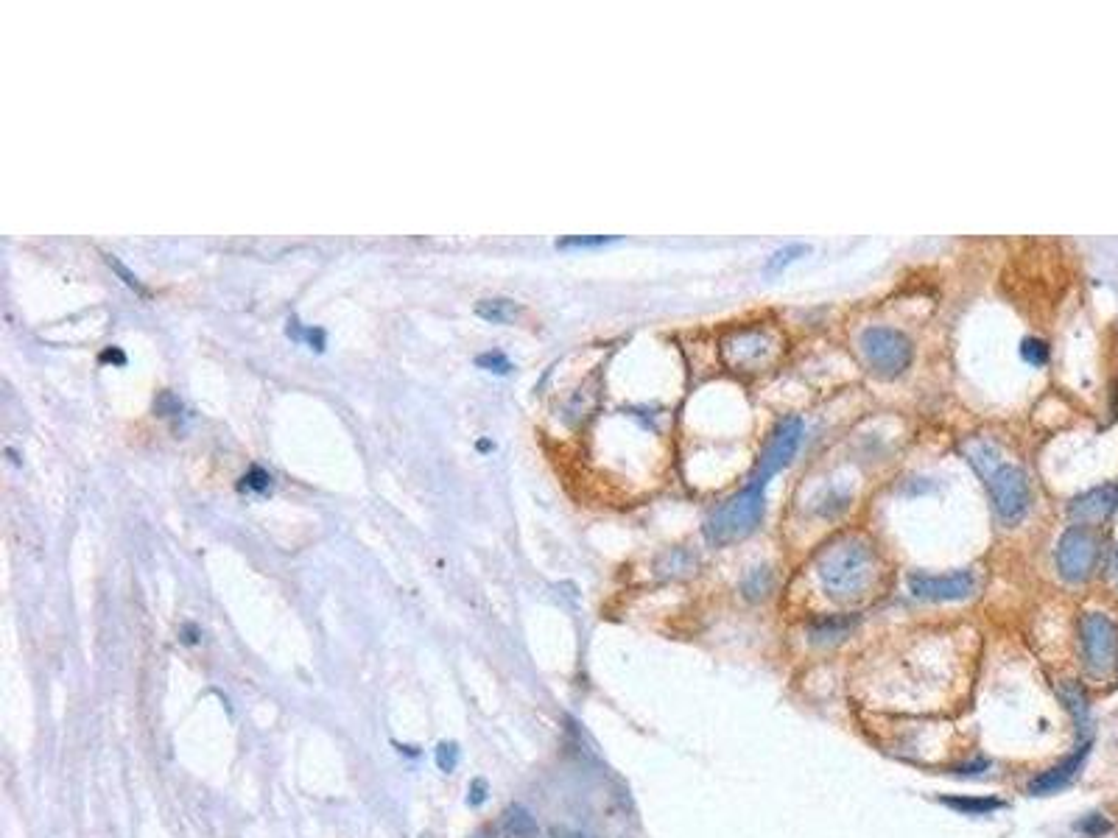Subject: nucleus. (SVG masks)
<instances>
[{
	"label": "nucleus",
	"mask_w": 1118,
	"mask_h": 838,
	"mask_svg": "<svg viewBox=\"0 0 1118 838\" xmlns=\"http://www.w3.org/2000/svg\"><path fill=\"white\" fill-rule=\"evenodd\" d=\"M878 576L875 551L859 537H847L831 545L817 562V582L822 593L836 601H853L867 595Z\"/></svg>",
	"instance_id": "f257e3e1"
},
{
	"label": "nucleus",
	"mask_w": 1118,
	"mask_h": 838,
	"mask_svg": "<svg viewBox=\"0 0 1118 838\" xmlns=\"http://www.w3.org/2000/svg\"><path fill=\"white\" fill-rule=\"evenodd\" d=\"M764 509V484L752 481L750 487L738 489L736 495H730L710 512L708 523H705V540L710 545H730V542L744 540L758 528Z\"/></svg>",
	"instance_id": "f03ea898"
},
{
	"label": "nucleus",
	"mask_w": 1118,
	"mask_h": 838,
	"mask_svg": "<svg viewBox=\"0 0 1118 838\" xmlns=\"http://www.w3.org/2000/svg\"><path fill=\"white\" fill-rule=\"evenodd\" d=\"M861 355L878 378H898L914 358V347L906 333L895 327H867L859 338Z\"/></svg>",
	"instance_id": "7ed1b4c3"
},
{
	"label": "nucleus",
	"mask_w": 1118,
	"mask_h": 838,
	"mask_svg": "<svg viewBox=\"0 0 1118 838\" xmlns=\"http://www.w3.org/2000/svg\"><path fill=\"white\" fill-rule=\"evenodd\" d=\"M1082 665L1091 676H1107L1118 663V626L1105 612H1085L1079 621Z\"/></svg>",
	"instance_id": "20e7f679"
},
{
	"label": "nucleus",
	"mask_w": 1118,
	"mask_h": 838,
	"mask_svg": "<svg viewBox=\"0 0 1118 838\" xmlns=\"http://www.w3.org/2000/svg\"><path fill=\"white\" fill-rule=\"evenodd\" d=\"M1099 556H1102V542L1091 528L1071 526L1065 528L1063 537L1057 542L1054 562H1057V573L1063 576L1065 582L1082 584L1093 576V570L1099 565Z\"/></svg>",
	"instance_id": "39448f33"
},
{
	"label": "nucleus",
	"mask_w": 1118,
	"mask_h": 838,
	"mask_svg": "<svg viewBox=\"0 0 1118 838\" xmlns=\"http://www.w3.org/2000/svg\"><path fill=\"white\" fill-rule=\"evenodd\" d=\"M987 489H990V501H993V509L1001 517V523H1007V526L1021 523L1029 512V503H1032L1029 478L1021 467L998 464L987 478Z\"/></svg>",
	"instance_id": "423d86ee"
},
{
	"label": "nucleus",
	"mask_w": 1118,
	"mask_h": 838,
	"mask_svg": "<svg viewBox=\"0 0 1118 838\" xmlns=\"http://www.w3.org/2000/svg\"><path fill=\"white\" fill-rule=\"evenodd\" d=\"M803 436H805L803 419L800 417L780 419L778 425L772 428V433H769V439H766L764 453H761V459H758L755 481H758V484H766L772 475H778L780 470L797 456V450H800V445H803Z\"/></svg>",
	"instance_id": "0eeeda50"
},
{
	"label": "nucleus",
	"mask_w": 1118,
	"mask_h": 838,
	"mask_svg": "<svg viewBox=\"0 0 1118 838\" xmlns=\"http://www.w3.org/2000/svg\"><path fill=\"white\" fill-rule=\"evenodd\" d=\"M976 576L970 570L948 573V576H931V573H914L909 579V590L920 601H934V604H948V601H965L976 593Z\"/></svg>",
	"instance_id": "6e6552de"
},
{
	"label": "nucleus",
	"mask_w": 1118,
	"mask_h": 838,
	"mask_svg": "<svg viewBox=\"0 0 1118 838\" xmlns=\"http://www.w3.org/2000/svg\"><path fill=\"white\" fill-rule=\"evenodd\" d=\"M1091 738H1079V744L1074 746V752L1071 755H1065L1060 763H1054V766H1049L1046 771H1040V774H1035L1032 780H1029V785H1026V791L1032 794V797H1051V794H1060L1063 788H1068V785L1074 783L1079 777V771H1082V766H1085V760H1088V755H1091Z\"/></svg>",
	"instance_id": "1a4fd4ad"
},
{
	"label": "nucleus",
	"mask_w": 1118,
	"mask_h": 838,
	"mask_svg": "<svg viewBox=\"0 0 1118 838\" xmlns=\"http://www.w3.org/2000/svg\"><path fill=\"white\" fill-rule=\"evenodd\" d=\"M769 350H772L769 330H764V327L736 330L724 341V361L733 369H752V366L764 364Z\"/></svg>",
	"instance_id": "9d476101"
},
{
	"label": "nucleus",
	"mask_w": 1118,
	"mask_h": 838,
	"mask_svg": "<svg viewBox=\"0 0 1118 838\" xmlns=\"http://www.w3.org/2000/svg\"><path fill=\"white\" fill-rule=\"evenodd\" d=\"M1118 509V484H1105V487H1093L1088 492H1082L1079 498L1071 501L1068 514L1077 520V526L1085 523H1096V520H1105Z\"/></svg>",
	"instance_id": "9b49d317"
},
{
	"label": "nucleus",
	"mask_w": 1118,
	"mask_h": 838,
	"mask_svg": "<svg viewBox=\"0 0 1118 838\" xmlns=\"http://www.w3.org/2000/svg\"><path fill=\"white\" fill-rule=\"evenodd\" d=\"M1057 690H1060V699L1068 707V713L1074 716L1079 738H1091V702H1088L1085 688L1079 682H1060Z\"/></svg>",
	"instance_id": "f8f14e48"
},
{
	"label": "nucleus",
	"mask_w": 1118,
	"mask_h": 838,
	"mask_svg": "<svg viewBox=\"0 0 1118 838\" xmlns=\"http://www.w3.org/2000/svg\"><path fill=\"white\" fill-rule=\"evenodd\" d=\"M856 623H859V618H853L850 612L822 615V618H817V621L808 626V632H811L814 643H833V640H842V637L850 635L856 629Z\"/></svg>",
	"instance_id": "ddd939ff"
},
{
	"label": "nucleus",
	"mask_w": 1118,
	"mask_h": 838,
	"mask_svg": "<svg viewBox=\"0 0 1118 838\" xmlns=\"http://www.w3.org/2000/svg\"><path fill=\"white\" fill-rule=\"evenodd\" d=\"M942 805L954 808V811L962 813V816H993V813L1007 808L998 797H968V794H959V797H942Z\"/></svg>",
	"instance_id": "4468645a"
},
{
	"label": "nucleus",
	"mask_w": 1118,
	"mask_h": 838,
	"mask_svg": "<svg viewBox=\"0 0 1118 838\" xmlns=\"http://www.w3.org/2000/svg\"><path fill=\"white\" fill-rule=\"evenodd\" d=\"M476 313L484 319V322H492V325H509V322H515L518 319V302H512V299L506 297H495V299H481L476 305Z\"/></svg>",
	"instance_id": "2eb2a0df"
},
{
	"label": "nucleus",
	"mask_w": 1118,
	"mask_h": 838,
	"mask_svg": "<svg viewBox=\"0 0 1118 838\" xmlns=\"http://www.w3.org/2000/svg\"><path fill=\"white\" fill-rule=\"evenodd\" d=\"M1074 830H1077L1082 838H1105L1113 833V825H1110V819H1107L1105 813L1093 811V813H1085V816H1079L1077 822H1074Z\"/></svg>",
	"instance_id": "dca6fc26"
},
{
	"label": "nucleus",
	"mask_w": 1118,
	"mask_h": 838,
	"mask_svg": "<svg viewBox=\"0 0 1118 838\" xmlns=\"http://www.w3.org/2000/svg\"><path fill=\"white\" fill-rule=\"evenodd\" d=\"M741 590H744L747 598H764L772 590V573H769V568L750 570L744 576V582H741Z\"/></svg>",
	"instance_id": "f3484780"
},
{
	"label": "nucleus",
	"mask_w": 1118,
	"mask_h": 838,
	"mask_svg": "<svg viewBox=\"0 0 1118 838\" xmlns=\"http://www.w3.org/2000/svg\"><path fill=\"white\" fill-rule=\"evenodd\" d=\"M1021 355L1026 358V361H1029V364L1043 366L1046 361H1049V344H1046V341H1040V338H1023Z\"/></svg>",
	"instance_id": "a211bd4d"
},
{
	"label": "nucleus",
	"mask_w": 1118,
	"mask_h": 838,
	"mask_svg": "<svg viewBox=\"0 0 1118 838\" xmlns=\"http://www.w3.org/2000/svg\"><path fill=\"white\" fill-rule=\"evenodd\" d=\"M805 252H808V246L803 244H794V246H786V249H778L775 255L769 257V263H766V271H780L786 263H794L797 257H803Z\"/></svg>",
	"instance_id": "6ab92c4d"
},
{
	"label": "nucleus",
	"mask_w": 1118,
	"mask_h": 838,
	"mask_svg": "<svg viewBox=\"0 0 1118 838\" xmlns=\"http://www.w3.org/2000/svg\"><path fill=\"white\" fill-rule=\"evenodd\" d=\"M241 489H246V492H260V495H263V492L272 489V475L266 473V470H260V467H252V470L244 475Z\"/></svg>",
	"instance_id": "aec40b11"
},
{
	"label": "nucleus",
	"mask_w": 1118,
	"mask_h": 838,
	"mask_svg": "<svg viewBox=\"0 0 1118 838\" xmlns=\"http://www.w3.org/2000/svg\"><path fill=\"white\" fill-rule=\"evenodd\" d=\"M476 364L481 366V369H487V372H495V375H509V372H512V364H509V358H504L501 352H487V355H478Z\"/></svg>",
	"instance_id": "412c9836"
},
{
	"label": "nucleus",
	"mask_w": 1118,
	"mask_h": 838,
	"mask_svg": "<svg viewBox=\"0 0 1118 838\" xmlns=\"http://www.w3.org/2000/svg\"><path fill=\"white\" fill-rule=\"evenodd\" d=\"M613 241H618V238H610V235H593V238H562V241H557L559 249H587V246H604V244H613Z\"/></svg>",
	"instance_id": "4be33fe9"
},
{
	"label": "nucleus",
	"mask_w": 1118,
	"mask_h": 838,
	"mask_svg": "<svg viewBox=\"0 0 1118 838\" xmlns=\"http://www.w3.org/2000/svg\"><path fill=\"white\" fill-rule=\"evenodd\" d=\"M456 760H459V752H456V744H439V749H437V763H439V769H442V771H453V769H456Z\"/></svg>",
	"instance_id": "5701e85b"
},
{
	"label": "nucleus",
	"mask_w": 1118,
	"mask_h": 838,
	"mask_svg": "<svg viewBox=\"0 0 1118 838\" xmlns=\"http://www.w3.org/2000/svg\"><path fill=\"white\" fill-rule=\"evenodd\" d=\"M107 263H110L112 269L118 271V274H121V280H123V283H126V285H129V288H135V291H143V285L137 283L135 274H132V271L126 269V266H123V263H121V260H118V257H115V255H107Z\"/></svg>",
	"instance_id": "b1692460"
},
{
	"label": "nucleus",
	"mask_w": 1118,
	"mask_h": 838,
	"mask_svg": "<svg viewBox=\"0 0 1118 838\" xmlns=\"http://www.w3.org/2000/svg\"><path fill=\"white\" fill-rule=\"evenodd\" d=\"M990 769V760H973V763H965V766H956L954 774H982V771Z\"/></svg>",
	"instance_id": "393cba45"
},
{
	"label": "nucleus",
	"mask_w": 1118,
	"mask_h": 838,
	"mask_svg": "<svg viewBox=\"0 0 1118 838\" xmlns=\"http://www.w3.org/2000/svg\"><path fill=\"white\" fill-rule=\"evenodd\" d=\"M487 799V785H484V780H476V783L470 785V797H467V802L470 805H481Z\"/></svg>",
	"instance_id": "a878e982"
},
{
	"label": "nucleus",
	"mask_w": 1118,
	"mask_h": 838,
	"mask_svg": "<svg viewBox=\"0 0 1118 838\" xmlns=\"http://www.w3.org/2000/svg\"><path fill=\"white\" fill-rule=\"evenodd\" d=\"M1110 576H1113V582L1118 587V545L1113 548V554H1110Z\"/></svg>",
	"instance_id": "bb28decb"
},
{
	"label": "nucleus",
	"mask_w": 1118,
	"mask_h": 838,
	"mask_svg": "<svg viewBox=\"0 0 1118 838\" xmlns=\"http://www.w3.org/2000/svg\"><path fill=\"white\" fill-rule=\"evenodd\" d=\"M104 361H118V364H123V361H126V358H123V352H118V350H107V352H104Z\"/></svg>",
	"instance_id": "cd10ccee"
},
{
	"label": "nucleus",
	"mask_w": 1118,
	"mask_h": 838,
	"mask_svg": "<svg viewBox=\"0 0 1118 838\" xmlns=\"http://www.w3.org/2000/svg\"><path fill=\"white\" fill-rule=\"evenodd\" d=\"M199 637H196V629L193 626H185V643H196Z\"/></svg>",
	"instance_id": "c85d7f7f"
},
{
	"label": "nucleus",
	"mask_w": 1118,
	"mask_h": 838,
	"mask_svg": "<svg viewBox=\"0 0 1118 838\" xmlns=\"http://www.w3.org/2000/svg\"><path fill=\"white\" fill-rule=\"evenodd\" d=\"M557 838H582V836L573 833V830H557Z\"/></svg>",
	"instance_id": "c756f323"
}]
</instances>
